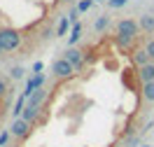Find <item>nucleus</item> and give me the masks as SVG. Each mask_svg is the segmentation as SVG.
Masks as SVG:
<instances>
[{"label": "nucleus", "instance_id": "obj_3", "mask_svg": "<svg viewBox=\"0 0 154 147\" xmlns=\"http://www.w3.org/2000/svg\"><path fill=\"white\" fill-rule=\"evenodd\" d=\"M124 5H126V0H110V10H119Z\"/></svg>", "mask_w": 154, "mask_h": 147}, {"label": "nucleus", "instance_id": "obj_2", "mask_svg": "<svg viewBox=\"0 0 154 147\" xmlns=\"http://www.w3.org/2000/svg\"><path fill=\"white\" fill-rule=\"evenodd\" d=\"M17 103H19V91L14 87V77L0 72V147L5 142V136H7L10 124L14 119Z\"/></svg>", "mask_w": 154, "mask_h": 147}, {"label": "nucleus", "instance_id": "obj_1", "mask_svg": "<svg viewBox=\"0 0 154 147\" xmlns=\"http://www.w3.org/2000/svg\"><path fill=\"white\" fill-rule=\"evenodd\" d=\"M152 119L154 30L100 14L94 38L28 79L2 147H135Z\"/></svg>", "mask_w": 154, "mask_h": 147}]
</instances>
